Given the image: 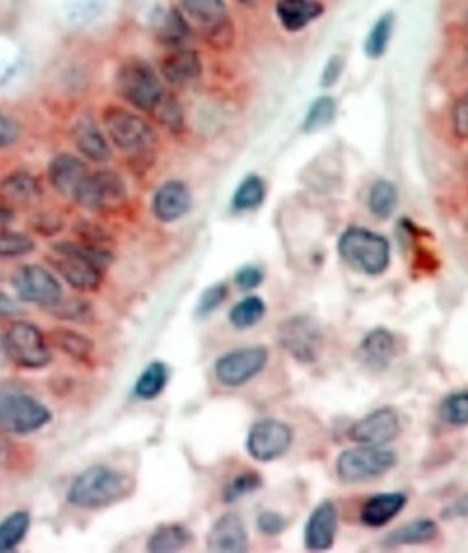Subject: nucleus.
<instances>
[{
  "label": "nucleus",
  "mask_w": 468,
  "mask_h": 553,
  "mask_svg": "<svg viewBox=\"0 0 468 553\" xmlns=\"http://www.w3.org/2000/svg\"><path fill=\"white\" fill-rule=\"evenodd\" d=\"M276 10L286 31L299 32L322 16L323 5L318 0H280Z\"/></svg>",
  "instance_id": "4be33fe9"
},
{
  "label": "nucleus",
  "mask_w": 468,
  "mask_h": 553,
  "mask_svg": "<svg viewBox=\"0 0 468 553\" xmlns=\"http://www.w3.org/2000/svg\"><path fill=\"white\" fill-rule=\"evenodd\" d=\"M31 527V515L16 511L0 522V553L14 551L24 541Z\"/></svg>",
  "instance_id": "c85d7f7f"
},
{
  "label": "nucleus",
  "mask_w": 468,
  "mask_h": 553,
  "mask_svg": "<svg viewBox=\"0 0 468 553\" xmlns=\"http://www.w3.org/2000/svg\"><path fill=\"white\" fill-rule=\"evenodd\" d=\"M11 218H13V213L7 207L0 206V224L11 221Z\"/></svg>",
  "instance_id": "3c124183"
},
{
  "label": "nucleus",
  "mask_w": 468,
  "mask_h": 553,
  "mask_svg": "<svg viewBox=\"0 0 468 553\" xmlns=\"http://www.w3.org/2000/svg\"><path fill=\"white\" fill-rule=\"evenodd\" d=\"M117 89L122 98L136 109L152 111L161 102V80L147 62L130 59L118 70Z\"/></svg>",
  "instance_id": "39448f33"
},
{
  "label": "nucleus",
  "mask_w": 468,
  "mask_h": 553,
  "mask_svg": "<svg viewBox=\"0 0 468 553\" xmlns=\"http://www.w3.org/2000/svg\"><path fill=\"white\" fill-rule=\"evenodd\" d=\"M35 250L28 236L11 230H0V258H18Z\"/></svg>",
  "instance_id": "a19ab883"
},
{
  "label": "nucleus",
  "mask_w": 468,
  "mask_h": 553,
  "mask_svg": "<svg viewBox=\"0 0 468 553\" xmlns=\"http://www.w3.org/2000/svg\"><path fill=\"white\" fill-rule=\"evenodd\" d=\"M397 202L399 195L395 185L390 181L380 180L371 187L369 207L378 220H388L390 215L395 213Z\"/></svg>",
  "instance_id": "2f4dec72"
},
{
  "label": "nucleus",
  "mask_w": 468,
  "mask_h": 553,
  "mask_svg": "<svg viewBox=\"0 0 468 553\" xmlns=\"http://www.w3.org/2000/svg\"><path fill=\"white\" fill-rule=\"evenodd\" d=\"M161 70L170 84L185 85L198 79L202 73V62L193 51L177 48V51L163 59Z\"/></svg>",
  "instance_id": "5701e85b"
},
{
  "label": "nucleus",
  "mask_w": 468,
  "mask_h": 553,
  "mask_svg": "<svg viewBox=\"0 0 468 553\" xmlns=\"http://www.w3.org/2000/svg\"><path fill=\"white\" fill-rule=\"evenodd\" d=\"M393 25H395V18L389 13L375 22L369 36H367L366 43H364V51H366L367 57L378 59L385 54L390 37H392Z\"/></svg>",
  "instance_id": "c9c22d12"
},
{
  "label": "nucleus",
  "mask_w": 468,
  "mask_h": 553,
  "mask_svg": "<svg viewBox=\"0 0 468 553\" xmlns=\"http://www.w3.org/2000/svg\"><path fill=\"white\" fill-rule=\"evenodd\" d=\"M229 296L228 285L219 284L211 285L204 289L200 295L199 302L196 304L195 315L198 318H207L215 313L219 307L226 302Z\"/></svg>",
  "instance_id": "ea45409f"
},
{
  "label": "nucleus",
  "mask_w": 468,
  "mask_h": 553,
  "mask_svg": "<svg viewBox=\"0 0 468 553\" xmlns=\"http://www.w3.org/2000/svg\"><path fill=\"white\" fill-rule=\"evenodd\" d=\"M396 465L397 455L390 449L359 445L338 455L336 473L344 484H363L384 477Z\"/></svg>",
  "instance_id": "7ed1b4c3"
},
{
  "label": "nucleus",
  "mask_w": 468,
  "mask_h": 553,
  "mask_svg": "<svg viewBox=\"0 0 468 553\" xmlns=\"http://www.w3.org/2000/svg\"><path fill=\"white\" fill-rule=\"evenodd\" d=\"M159 118V121L163 125H166L170 129L181 128L182 125V111L180 105L176 102V99L172 96L163 95L161 102L156 105L152 110Z\"/></svg>",
  "instance_id": "79ce46f5"
},
{
  "label": "nucleus",
  "mask_w": 468,
  "mask_h": 553,
  "mask_svg": "<svg viewBox=\"0 0 468 553\" xmlns=\"http://www.w3.org/2000/svg\"><path fill=\"white\" fill-rule=\"evenodd\" d=\"M344 62L340 57L330 58V61L326 63L325 70L322 73V85L323 87H332L336 84V81L340 79L341 73H343Z\"/></svg>",
  "instance_id": "de8ad7c7"
},
{
  "label": "nucleus",
  "mask_w": 468,
  "mask_h": 553,
  "mask_svg": "<svg viewBox=\"0 0 468 553\" xmlns=\"http://www.w3.org/2000/svg\"><path fill=\"white\" fill-rule=\"evenodd\" d=\"M438 414L453 428L468 426V391L449 393L442 399Z\"/></svg>",
  "instance_id": "f704fd0d"
},
{
  "label": "nucleus",
  "mask_w": 468,
  "mask_h": 553,
  "mask_svg": "<svg viewBox=\"0 0 468 553\" xmlns=\"http://www.w3.org/2000/svg\"><path fill=\"white\" fill-rule=\"evenodd\" d=\"M104 126L111 141L122 151L147 150L154 143V131L140 115L121 107H110L104 113Z\"/></svg>",
  "instance_id": "9d476101"
},
{
  "label": "nucleus",
  "mask_w": 468,
  "mask_h": 553,
  "mask_svg": "<svg viewBox=\"0 0 468 553\" xmlns=\"http://www.w3.org/2000/svg\"><path fill=\"white\" fill-rule=\"evenodd\" d=\"M256 527L263 536L278 537L285 532L288 521L280 512L266 510L260 512L258 518H256Z\"/></svg>",
  "instance_id": "37998d69"
},
{
  "label": "nucleus",
  "mask_w": 468,
  "mask_h": 553,
  "mask_svg": "<svg viewBox=\"0 0 468 553\" xmlns=\"http://www.w3.org/2000/svg\"><path fill=\"white\" fill-rule=\"evenodd\" d=\"M51 315L65 321L87 324L94 319V308L85 300H59L54 306L48 307Z\"/></svg>",
  "instance_id": "4c0bfd02"
},
{
  "label": "nucleus",
  "mask_w": 468,
  "mask_h": 553,
  "mask_svg": "<svg viewBox=\"0 0 468 553\" xmlns=\"http://www.w3.org/2000/svg\"><path fill=\"white\" fill-rule=\"evenodd\" d=\"M20 128L6 115L0 114V148L11 146L18 139Z\"/></svg>",
  "instance_id": "49530a36"
},
{
  "label": "nucleus",
  "mask_w": 468,
  "mask_h": 553,
  "mask_svg": "<svg viewBox=\"0 0 468 553\" xmlns=\"http://www.w3.org/2000/svg\"><path fill=\"white\" fill-rule=\"evenodd\" d=\"M408 496L404 492H382L369 497L360 508L359 519L369 529H381L407 507Z\"/></svg>",
  "instance_id": "a211bd4d"
},
{
  "label": "nucleus",
  "mask_w": 468,
  "mask_h": 553,
  "mask_svg": "<svg viewBox=\"0 0 468 553\" xmlns=\"http://www.w3.org/2000/svg\"><path fill=\"white\" fill-rule=\"evenodd\" d=\"M182 7L200 24L217 31L225 24L226 6L224 0H181Z\"/></svg>",
  "instance_id": "c756f323"
},
{
  "label": "nucleus",
  "mask_w": 468,
  "mask_h": 553,
  "mask_svg": "<svg viewBox=\"0 0 468 553\" xmlns=\"http://www.w3.org/2000/svg\"><path fill=\"white\" fill-rule=\"evenodd\" d=\"M266 188L258 176L245 178L233 196V209L236 211L254 210L265 199Z\"/></svg>",
  "instance_id": "e433bc0d"
},
{
  "label": "nucleus",
  "mask_w": 468,
  "mask_h": 553,
  "mask_svg": "<svg viewBox=\"0 0 468 553\" xmlns=\"http://www.w3.org/2000/svg\"><path fill=\"white\" fill-rule=\"evenodd\" d=\"M338 530V510L332 500H323L304 526V547L311 552H325L333 547Z\"/></svg>",
  "instance_id": "4468645a"
},
{
  "label": "nucleus",
  "mask_w": 468,
  "mask_h": 553,
  "mask_svg": "<svg viewBox=\"0 0 468 553\" xmlns=\"http://www.w3.org/2000/svg\"><path fill=\"white\" fill-rule=\"evenodd\" d=\"M396 339L395 334L388 328L380 326L370 330L363 340L360 341L358 348V358L367 369L381 373L385 371L395 358Z\"/></svg>",
  "instance_id": "f3484780"
},
{
  "label": "nucleus",
  "mask_w": 468,
  "mask_h": 553,
  "mask_svg": "<svg viewBox=\"0 0 468 553\" xmlns=\"http://www.w3.org/2000/svg\"><path fill=\"white\" fill-rule=\"evenodd\" d=\"M191 202V192L187 185L180 181H169L156 192L152 207L159 221L173 222L188 213Z\"/></svg>",
  "instance_id": "6ab92c4d"
},
{
  "label": "nucleus",
  "mask_w": 468,
  "mask_h": 553,
  "mask_svg": "<svg viewBox=\"0 0 468 553\" xmlns=\"http://www.w3.org/2000/svg\"><path fill=\"white\" fill-rule=\"evenodd\" d=\"M241 3H244V5H251V3L256 2V0H240Z\"/></svg>",
  "instance_id": "603ef678"
},
{
  "label": "nucleus",
  "mask_w": 468,
  "mask_h": 553,
  "mask_svg": "<svg viewBox=\"0 0 468 553\" xmlns=\"http://www.w3.org/2000/svg\"><path fill=\"white\" fill-rule=\"evenodd\" d=\"M206 545L210 552H247L250 540H248L247 527H245L243 518L234 512L219 517L208 530Z\"/></svg>",
  "instance_id": "2eb2a0df"
},
{
  "label": "nucleus",
  "mask_w": 468,
  "mask_h": 553,
  "mask_svg": "<svg viewBox=\"0 0 468 553\" xmlns=\"http://www.w3.org/2000/svg\"><path fill=\"white\" fill-rule=\"evenodd\" d=\"M57 252L59 259L55 261V267L70 287L84 292L95 291L100 287L103 281V267L74 252Z\"/></svg>",
  "instance_id": "dca6fc26"
},
{
  "label": "nucleus",
  "mask_w": 468,
  "mask_h": 553,
  "mask_svg": "<svg viewBox=\"0 0 468 553\" xmlns=\"http://www.w3.org/2000/svg\"><path fill=\"white\" fill-rule=\"evenodd\" d=\"M468 517V493L460 497V499L448 504L442 511L444 519H458Z\"/></svg>",
  "instance_id": "09e8293b"
},
{
  "label": "nucleus",
  "mask_w": 468,
  "mask_h": 553,
  "mask_svg": "<svg viewBox=\"0 0 468 553\" xmlns=\"http://www.w3.org/2000/svg\"><path fill=\"white\" fill-rule=\"evenodd\" d=\"M262 485V475L256 473L255 470L241 471L226 484L222 491V501L226 504L236 503V501L258 492Z\"/></svg>",
  "instance_id": "72a5a7b5"
},
{
  "label": "nucleus",
  "mask_w": 468,
  "mask_h": 553,
  "mask_svg": "<svg viewBox=\"0 0 468 553\" xmlns=\"http://www.w3.org/2000/svg\"><path fill=\"white\" fill-rule=\"evenodd\" d=\"M399 414L392 407H381L359 419L349 429V439L359 445L385 447L400 436Z\"/></svg>",
  "instance_id": "ddd939ff"
},
{
  "label": "nucleus",
  "mask_w": 468,
  "mask_h": 553,
  "mask_svg": "<svg viewBox=\"0 0 468 553\" xmlns=\"http://www.w3.org/2000/svg\"><path fill=\"white\" fill-rule=\"evenodd\" d=\"M265 274L256 266H243L234 274V284L241 291H254L262 285Z\"/></svg>",
  "instance_id": "c03bdc74"
},
{
  "label": "nucleus",
  "mask_w": 468,
  "mask_h": 553,
  "mask_svg": "<svg viewBox=\"0 0 468 553\" xmlns=\"http://www.w3.org/2000/svg\"><path fill=\"white\" fill-rule=\"evenodd\" d=\"M266 313V303L259 296H247L230 308L229 322L236 330H248L262 322Z\"/></svg>",
  "instance_id": "cd10ccee"
},
{
  "label": "nucleus",
  "mask_w": 468,
  "mask_h": 553,
  "mask_svg": "<svg viewBox=\"0 0 468 553\" xmlns=\"http://www.w3.org/2000/svg\"><path fill=\"white\" fill-rule=\"evenodd\" d=\"M453 133L462 140H468V92L462 96L452 110Z\"/></svg>",
  "instance_id": "a18cd8bd"
},
{
  "label": "nucleus",
  "mask_w": 468,
  "mask_h": 553,
  "mask_svg": "<svg viewBox=\"0 0 468 553\" xmlns=\"http://www.w3.org/2000/svg\"><path fill=\"white\" fill-rule=\"evenodd\" d=\"M11 285L22 302L48 308L62 299V287L43 266H22L11 277Z\"/></svg>",
  "instance_id": "f8f14e48"
},
{
  "label": "nucleus",
  "mask_w": 468,
  "mask_h": 553,
  "mask_svg": "<svg viewBox=\"0 0 468 553\" xmlns=\"http://www.w3.org/2000/svg\"><path fill=\"white\" fill-rule=\"evenodd\" d=\"M438 536V525L432 518H418L386 534L382 544L388 548L414 547L432 543Z\"/></svg>",
  "instance_id": "412c9836"
},
{
  "label": "nucleus",
  "mask_w": 468,
  "mask_h": 553,
  "mask_svg": "<svg viewBox=\"0 0 468 553\" xmlns=\"http://www.w3.org/2000/svg\"><path fill=\"white\" fill-rule=\"evenodd\" d=\"M293 439V430L285 422L274 418L260 419L248 430L245 449L256 462H274L291 449Z\"/></svg>",
  "instance_id": "1a4fd4ad"
},
{
  "label": "nucleus",
  "mask_w": 468,
  "mask_h": 553,
  "mask_svg": "<svg viewBox=\"0 0 468 553\" xmlns=\"http://www.w3.org/2000/svg\"><path fill=\"white\" fill-rule=\"evenodd\" d=\"M55 344L59 350L68 354L70 358L87 362L94 354V341L84 334L69 329H59L54 333Z\"/></svg>",
  "instance_id": "473e14b6"
},
{
  "label": "nucleus",
  "mask_w": 468,
  "mask_h": 553,
  "mask_svg": "<svg viewBox=\"0 0 468 553\" xmlns=\"http://www.w3.org/2000/svg\"><path fill=\"white\" fill-rule=\"evenodd\" d=\"M338 254L352 269L366 276H381L390 265L388 239L366 228H349L338 240Z\"/></svg>",
  "instance_id": "f03ea898"
},
{
  "label": "nucleus",
  "mask_w": 468,
  "mask_h": 553,
  "mask_svg": "<svg viewBox=\"0 0 468 553\" xmlns=\"http://www.w3.org/2000/svg\"><path fill=\"white\" fill-rule=\"evenodd\" d=\"M87 176L85 163L70 154L58 155L52 159L48 167V178L52 187L65 196H74Z\"/></svg>",
  "instance_id": "aec40b11"
},
{
  "label": "nucleus",
  "mask_w": 468,
  "mask_h": 553,
  "mask_svg": "<svg viewBox=\"0 0 468 553\" xmlns=\"http://www.w3.org/2000/svg\"><path fill=\"white\" fill-rule=\"evenodd\" d=\"M73 140L81 154L94 162H106L111 150L106 137L92 120H81L74 125Z\"/></svg>",
  "instance_id": "b1692460"
},
{
  "label": "nucleus",
  "mask_w": 468,
  "mask_h": 553,
  "mask_svg": "<svg viewBox=\"0 0 468 553\" xmlns=\"http://www.w3.org/2000/svg\"><path fill=\"white\" fill-rule=\"evenodd\" d=\"M40 196V187L31 174L14 173L0 183V198L11 206H25Z\"/></svg>",
  "instance_id": "bb28decb"
},
{
  "label": "nucleus",
  "mask_w": 468,
  "mask_h": 553,
  "mask_svg": "<svg viewBox=\"0 0 468 553\" xmlns=\"http://www.w3.org/2000/svg\"><path fill=\"white\" fill-rule=\"evenodd\" d=\"M132 492L128 475L109 466H94L78 474L68 491V501L81 510H102L120 503Z\"/></svg>",
  "instance_id": "f257e3e1"
},
{
  "label": "nucleus",
  "mask_w": 468,
  "mask_h": 553,
  "mask_svg": "<svg viewBox=\"0 0 468 553\" xmlns=\"http://www.w3.org/2000/svg\"><path fill=\"white\" fill-rule=\"evenodd\" d=\"M169 381V366L162 360H152L137 377L133 385V395L144 402H150L162 395Z\"/></svg>",
  "instance_id": "393cba45"
},
{
  "label": "nucleus",
  "mask_w": 468,
  "mask_h": 553,
  "mask_svg": "<svg viewBox=\"0 0 468 553\" xmlns=\"http://www.w3.org/2000/svg\"><path fill=\"white\" fill-rule=\"evenodd\" d=\"M277 343L296 362L312 365L321 358L323 333L310 315L297 314L282 319L277 326Z\"/></svg>",
  "instance_id": "20e7f679"
},
{
  "label": "nucleus",
  "mask_w": 468,
  "mask_h": 553,
  "mask_svg": "<svg viewBox=\"0 0 468 553\" xmlns=\"http://www.w3.org/2000/svg\"><path fill=\"white\" fill-rule=\"evenodd\" d=\"M269 356V350L262 345L226 352L215 362L214 376L222 387H243L265 370Z\"/></svg>",
  "instance_id": "0eeeda50"
},
{
  "label": "nucleus",
  "mask_w": 468,
  "mask_h": 553,
  "mask_svg": "<svg viewBox=\"0 0 468 553\" xmlns=\"http://www.w3.org/2000/svg\"><path fill=\"white\" fill-rule=\"evenodd\" d=\"M156 32H158L159 40L163 44L174 48L184 46L189 36H191L187 21L177 10H170L158 21Z\"/></svg>",
  "instance_id": "7c9ffc66"
},
{
  "label": "nucleus",
  "mask_w": 468,
  "mask_h": 553,
  "mask_svg": "<svg viewBox=\"0 0 468 553\" xmlns=\"http://www.w3.org/2000/svg\"><path fill=\"white\" fill-rule=\"evenodd\" d=\"M21 313V308L16 300L11 299L7 293L0 291V318H10Z\"/></svg>",
  "instance_id": "8fccbe9b"
},
{
  "label": "nucleus",
  "mask_w": 468,
  "mask_h": 553,
  "mask_svg": "<svg viewBox=\"0 0 468 553\" xmlns=\"http://www.w3.org/2000/svg\"><path fill=\"white\" fill-rule=\"evenodd\" d=\"M464 58H466V62L468 63V46L466 48V53H464Z\"/></svg>",
  "instance_id": "864d4df0"
},
{
  "label": "nucleus",
  "mask_w": 468,
  "mask_h": 553,
  "mask_svg": "<svg viewBox=\"0 0 468 553\" xmlns=\"http://www.w3.org/2000/svg\"><path fill=\"white\" fill-rule=\"evenodd\" d=\"M74 199L88 210L115 209L126 199V185L117 173L109 170L88 174L74 194Z\"/></svg>",
  "instance_id": "9b49d317"
},
{
  "label": "nucleus",
  "mask_w": 468,
  "mask_h": 553,
  "mask_svg": "<svg viewBox=\"0 0 468 553\" xmlns=\"http://www.w3.org/2000/svg\"><path fill=\"white\" fill-rule=\"evenodd\" d=\"M5 348L14 365L26 370L43 369L52 359L43 333L31 322H14L7 330Z\"/></svg>",
  "instance_id": "423d86ee"
},
{
  "label": "nucleus",
  "mask_w": 468,
  "mask_h": 553,
  "mask_svg": "<svg viewBox=\"0 0 468 553\" xmlns=\"http://www.w3.org/2000/svg\"><path fill=\"white\" fill-rule=\"evenodd\" d=\"M336 115V103L329 96H323L312 103L304 120V132H317L333 121Z\"/></svg>",
  "instance_id": "58836bf2"
},
{
  "label": "nucleus",
  "mask_w": 468,
  "mask_h": 553,
  "mask_svg": "<svg viewBox=\"0 0 468 553\" xmlns=\"http://www.w3.org/2000/svg\"><path fill=\"white\" fill-rule=\"evenodd\" d=\"M52 414L35 397L14 393L0 399V428L13 434H31L51 422Z\"/></svg>",
  "instance_id": "6e6552de"
},
{
  "label": "nucleus",
  "mask_w": 468,
  "mask_h": 553,
  "mask_svg": "<svg viewBox=\"0 0 468 553\" xmlns=\"http://www.w3.org/2000/svg\"><path fill=\"white\" fill-rule=\"evenodd\" d=\"M193 541V534L187 526L169 523L156 527L147 541V551L152 553L180 552Z\"/></svg>",
  "instance_id": "a878e982"
}]
</instances>
